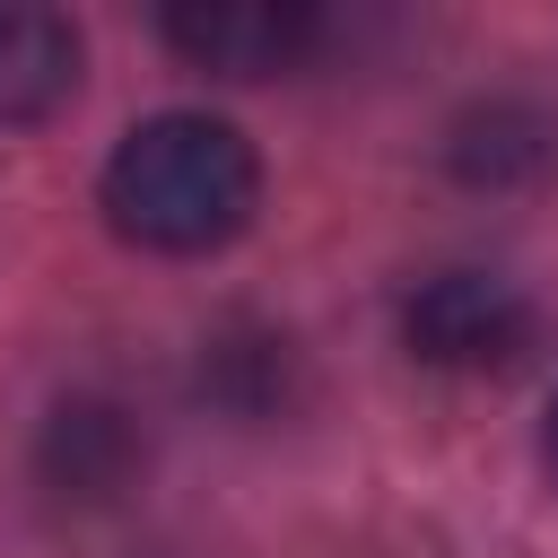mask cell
Wrapping results in <instances>:
<instances>
[{
    "label": "cell",
    "instance_id": "cell-5",
    "mask_svg": "<svg viewBox=\"0 0 558 558\" xmlns=\"http://www.w3.org/2000/svg\"><path fill=\"white\" fill-rule=\"evenodd\" d=\"M549 471H558V410H549Z\"/></svg>",
    "mask_w": 558,
    "mask_h": 558
},
{
    "label": "cell",
    "instance_id": "cell-3",
    "mask_svg": "<svg viewBox=\"0 0 558 558\" xmlns=\"http://www.w3.org/2000/svg\"><path fill=\"white\" fill-rule=\"evenodd\" d=\"M166 44L183 61H201V70L270 78V70L305 61L314 9H296V0H192V9H166Z\"/></svg>",
    "mask_w": 558,
    "mask_h": 558
},
{
    "label": "cell",
    "instance_id": "cell-1",
    "mask_svg": "<svg viewBox=\"0 0 558 558\" xmlns=\"http://www.w3.org/2000/svg\"><path fill=\"white\" fill-rule=\"evenodd\" d=\"M262 157L218 113H157L105 157V218L148 253H218L253 227Z\"/></svg>",
    "mask_w": 558,
    "mask_h": 558
},
{
    "label": "cell",
    "instance_id": "cell-4",
    "mask_svg": "<svg viewBox=\"0 0 558 558\" xmlns=\"http://www.w3.org/2000/svg\"><path fill=\"white\" fill-rule=\"evenodd\" d=\"M70 87H78V26L61 9L0 0V131L44 122L52 105H70Z\"/></svg>",
    "mask_w": 558,
    "mask_h": 558
},
{
    "label": "cell",
    "instance_id": "cell-2",
    "mask_svg": "<svg viewBox=\"0 0 558 558\" xmlns=\"http://www.w3.org/2000/svg\"><path fill=\"white\" fill-rule=\"evenodd\" d=\"M532 331H541L532 296L497 270H436L401 305V340L427 366H453V375H506L532 349Z\"/></svg>",
    "mask_w": 558,
    "mask_h": 558
}]
</instances>
